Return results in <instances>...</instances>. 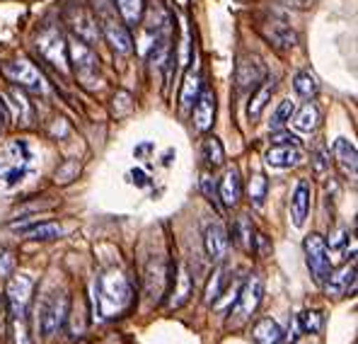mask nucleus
Listing matches in <instances>:
<instances>
[{
  "mask_svg": "<svg viewBox=\"0 0 358 344\" xmlns=\"http://www.w3.org/2000/svg\"><path fill=\"white\" fill-rule=\"evenodd\" d=\"M29 148L24 141H10L0 151V182H5L8 187L17 184L29 170Z\"/></svg>",
  "mask_w": 358,
  "mask_h": 344,
  "instance_id": "5",
  "label": "nucleus"
},
{
  "mask_svg": "<svg viewBox=\"0 0 358 344\" xmlns=\"http://www.w3.org/2000/svg\"><path fill=\"white\" fill-rule=\"evenodd\" d=\"M331 160L336 163L339 172L349 179H356V172H358V156H356V146L351 144L349 139H334L331 144Z\"/></svg>",
  "mask_w": 358,
  "mask_h": 344,
  "instance_id": "16",
  "label": "nucleus"
},
{
  "mask_svg": "<svg viewBox=\"0 0 358 344\" xmlns=\"http://www.w3.org/2000/svg\"><path fill=\"white\" fill-rule=\"evenodd\" d=\"M276 88H278V81L273 76H266L264 81L255 88V95H252L250 104H247V116H250L252 121H257L262 116V112H264L266 104H268V99H271V95L276 92Z\"/></svg>",
  "mask_w": 358,
  "mask_h": 344,
  "instance_id": "21",
  "label": "nucleus"
},
{
  "mask_svg": "<svg viewBox=\"0 0 358 344\" xmlns=\"http://www.w3.org/2000/svg\"><path fill=\"white\" fill-rule=\"evenodd\" d=\"M266 192H268V179L262 172L252 174L250 184H247V194H250V201L255 209H262L266 201Z\"/></svg>",
  "mask_w": 358,
  "mask_h": 344,
  "instance_id": "29",
  "label": "nucleus"
},
{
  "mask_svg": "<svg viewBox=\"0 0 358 344\" xmlns=\"http://www.w3.org/2000/svg\"><path fill=\"white\" fill-rule=\"evenodd\" d=\"M281 3L293 10H310L315 5V0H281Z\"/></svg>",
  "mask_w": 358,
  "mask_h": 344,
  "instance_id": "44",
  "label": "nucleus"
},
{
  "mask_svg": "<svg viewBox=\"0 0 358 344\" xmlns=\"http://www.w3.org/2000/svg\"><path fill=\"white\" fill-rule=\"evenodd\" d=\"M66 46H68V61H71L80 85L94 90L99 85V58L94 54V46H90L87 41L78 39V36L66 39Z\"/></svg>",
  "mask_w": 358,
  "mask_h": 344,
  "instance_id": "3",
  "label": "nucleus"
},
{
  "mask_svg": "<svg viewBox=\"0 0 358 344\" xmlns=\"http://www.w3.org/2000/svg\"><path fill=\"white\" fill-rule=\"evenodd\" d=\"M293 88H296V92L303 99H315L320 95V81H317V76L310 73V71L296 73V78H293Z\"/></svg>",
  "mask_w": 358,
  "mask_h": 344,
  "instance_id": "28",
  "label": "nucleus"
},
{
  "mask_svg": "<svg viewBox=\"0 0 358 344\" xmlns=\"http://www.w3.org/2000/svg\"><path fill=\"white\" fill-rule=\"evenodd\" d=\"M94 296H97V310L102 317H114L124 313L131 305V284L119 269H107L94 279Z\"/></svg>",
  "mask_w": 358,
  "mask_h": 344,
  "instance_id": "1",
  "label": "nucleus"
},
{
  "mask_svg": "<svg viewBox=\"0 0 358 344\" xmlns=\"http://www.w3.org/2000/svg\"><path fill=\"white\" fill-rule=\"evenodd\" d=\"M68 308H71V296L63 289L46 294V298L39 305V320H36L41 335L54 337L56 332H61L68 320Z\"/></svg>",
  "mask_w": 358,
  "mask_h": 344,
  "instance_id": "4",
  "label": "nucleus"
},
{
  "mask_svg": "<svg viewBox=\"0 0 358 344\" xmlns=\"http://www.w3.org/2000/svg\"><path fill=\"white\" fill-rule=\"evenodd\" d=\"M293 112H296V102H293V99H283L276 107L271 119H268V129H281V126H286L288 121H291Z\"/></svg>",
  "mask_w": 358,
  "mask_h": 344,
  "instance_id": "34",
  "label": "nucleus"
},
{
  "mask_svg": "<svg viewBox=\"0 0 358 344\" xmlns=\"http://www.w3.org/2000/svg\"><path fill=\"white\" fill-rule=\"evenodd\" d=\"M203 158H206L208 165H213V167H218L225 163V148L215 136H208V139L203 141Z\"/></svg>",
  "mask_w": 358,
  "mask_h": 344,
  "instance_id": "32",
  "label": "nucleus"
},
{
  "mask_svg": "<svg viewBox=\"0 0 358 344\" xmlns=\"http://www.w3.org/2000/svg\"><path fill=\"white\" fill-rule=\"evenodd\" d=\"M13 332H15V344H29V340H27V330H24V320L15 317Z\"/></svg>",
  "mask_w": 358,
  "mask_h": 344,
  "instance_id": "42",
  "label": "nucleus"
},
{
  "mask_svg": "<svg viewBox=\"0 0 358 344\" xmlns=\"http://www.w3.org/2000/svg\"><path fill=\"white\" fill-rule=\"evenodd\" d=\"M252 337L257 340V344H281L283 332H281V327H278L276 320H271V317H264V320H259L255 325V330H252Z\"/></svg>",
  "mask_w": 358,
  "mask_h": 344,
  "instance_id": "24",
  "label": "nucleus"
},
{
  "mask_svg": "<svg viewBox=\"0 0 358 344\" xmlns=\"http://www.w3.org/2000/svg\"><path fill=\"white\" fill-rule=\"evenodd\" d=\"M36 49L46 58L54 68H59L61 73H68V46L66 36L61 34L56 27H46L36 36Z\"/></svg>",
  "mask_w": 358,
  "mask_h": 344,
  "instance_id": "8",
  "label": "nucleus"
},
{
  "mask_svg": "<svg viewBox=\"0 0 358 344\" xmlns=\"http://www.w3.org/2000/svg\"><path fill=\"white\" fill-rule=\"evenodd\" d=\"M300 344H313V342H300Z\"/></svg>",
  "mask_w": 358,
  "mask_h": 344,
  "instance_id": "46",
  "label": "nucleus"
},
{
  "mask_svg": "<svg viewBox=\"0 0 358 344\" xmlns=\"http://www.w3.org/2000/svg\"><path fill=\"white\" fill-rule=\"evenodd\" d=\"M199 92H201V73L199 71H187L182 81V92H179V102L182 107H192L196 102Z\"/></svg>",
  "mask_w": 358,
  "mask_h": 344,
  "instance_id": "27",
  "label": "nucleus"
},
{
  "mask_svg": "<svg viewBox=\"0 0 358 344\" xmlns=\"http://www.w3.org/2000/svg\"><path fill=\"white\" fill-rule=\"evenodd\" d=\"M167 279H170V269L162 257H150L148 267H145V294L152 301L162 298L167 291Z\"/></svg>",
  "mask_w": 358,
  "mask_h": 344,
  "instance_id": "15",
  "label": "nucleus"
},
{
  "mask_svg": "<svg viewBox=\"0 0 358 344\" xmlns=\"http://www.w3.org/2000/svg\"><path fill=\"white\" fill-rule=\"evenodd\" d=\"M310 214V184L308 182H298L296 192L291 199V221L296 228H303L305 221Z\"/></svg>",
  "mask_w": 358,
  "mask_h": 344,
  "instance_id": "22",
  "label": "nucleus"
},
{
  "mask_svg": "<svg viewBox=\"0 0 358 344\" xmlns=\"http://www.w3.org/2000/svg\"><path fill=\"white\" fill-rule=\"evenodd\" d=\"M305 259H308L313 279L320 287H324V282H327L331 274V257L327 250V242H324V238L320 233H310L305 238Z\"/></svg>",
  "mask_w": 358,
  "mask_h": 344,
  "instance_id": "6",
  "label": "nucleus"
},
{
  "mask_svg": "<svg viewBox=\"0 0 358 344\" xmlns=\"http://www.w3.org/2000/svg\"><path fill=\"white\" fill-rule=\"evenodd\" d=\"M194 291V284H192V274H189L187 264H179V274H177V287H175V294H172V301H170V308H182L184 303L189 301Z\"/></svg>",
  "mask_w": 358,
  "mask_h": 344,
  "instance_id": "25",
  "label": "nucleus"
},
{
  "mask_svg": "<svg viewBox=\"0 0 358 344\" xmlns=\"http://www.w3.org/2000/svg\"><path fill=\"white\" fill-rule=\"evenodd\" d=\"M218 197L223 201L228 209H235V206L240 204V197H242V182H240V172L238 167H228V170L223 172V177H220L218 182Z\"/></svg>",
  "mask_w": 358,
  "mask_h": 344,
  "instance_id": "20",
  "label": "nucleus"
},
{
  "mask_svg": "<svg viewBox=\"0 0 358 344\" xmlns=\"http://www.w3.org/2000/svg\"><path fill=\"white\" fill-rule=\"evenodd\" d=\"M266 78V66L259 56L255 54H240L235 63V81L240 90H255Z\"/></svg>",
  "mask_w": 358,
  "mask_h": 344,
  "instance_id": "12",
  "label": "nucleus"
},
{
  "mask_svg": "<svg viewBox=\"0 0 358 344\" xmlns=\"http://www.w3.org/2000/svg\"><path fill=\"white\" fill-rule=\"evenodd\" d=\"M259 32L264 36V41L268 46H273L276 51L286 54V51H293L298 44V32L291 27L283 18H266L264 22L259 25Z\"/></svg>",
  "mask_w": 358,
  "mask_h": 344,
  "instance_id": "9",
  "label": "nucleus"
},
{
  "mask_svg": "<svg viewBox=\"0 0 358 344\" xmlns=\"http://www.w3.org/2000/svg\"><path fill=\"white\" fill-rule=\"evenodd\" d=\"M63 18H66L68 27L73 29V36H78V39L87 41L90 46H94V41L99 39V29H97V20H94V15L87 8H83L80 3H71L66 8V13H63Z\"/></svg>",
  "mask_w": 358,
  "mask_h": 344,
  "instance_id": "10",
  "label": "nucleus"
},
{
  "mask_svg": "<svg viewBox=\"0 0 358 344\" xmlns=\"http://www.w3.org/2000/svg\"><path fill=\"white\" fill-rule=\"evenodd\" d=\"M10 97H13V99H10V102H13V107L17 109L20 119H22L24 124H29V119H31V107H29V102L22 97V95L17 92V90H15V92L10 95Z\"/></svg>",
  "mask_w": 358,
  "mask_h": 344,
  "instance_id": "40",
  "label": "nucleus"
},
{
  "mask_svg": "<svg viewBox=\"0 0 358 344\" xmlns=\"http://www.w3.org/2000/svg\"><path fill=\"white\" fill-rule=\"evenodd\" d=\"M329 163H331V158H329V153L324 151V148H317V151L313 153V167H315V174H327L329 172Z\"/></svg>",
  "mask_w": 358,
  "mask_h": 344,
  "instance_id": "38",
  "label": "nucleus"
},
{
  "mask_svg": "<svg viewBox=\"0 0 358 344\" xmlns=\"http://www.w3.org/2000/svg\"><path fill=\"white\" fill-rule=\"evenodd\" d=\"M303 160V151L296 144H273L264 156V163L273 170H291V167H298Z\"/></svg>",
  "mask_w": 358,
  "mask_h": 344,
  "instance_id": "14",
  "label": "nucleus"
},
{
  "mask_svg": "<svg viewBox=\"0 0 358 344\" xmlns=\"http://www.w3.org/2000/svg\"><path fill=\"white\" fill-rule=\"evenodd\" d=\"M192 107H194V126L206 134L215 121V95H213V90L201 88V92H199L196 102H194Z\"/></svg>",
  "mask_w": 358,
  "mask_h": 344,
  "instance_id": "17",
  "label": "nucleus"
},
{
  "mask_svg": "<svg viewBox=\"0 0 358 344\" xmlns=\"http://www.w3.org/2000/svg\"><path fill=\"white\" fill-rule=\"evenodd\" d=\"M119 10V18L124 20V25H138L143 20V13H145V0H114Z\"/></svg>",
  "mask_w": 358,
  "mask_h": 344,
  "instance_id": "26",
  "label": "nucleus"
},
{
  "mask_svg": "<svg viewBox=\"0 0 358 344\" xmlns=\"http://www.w3.org/2000/svg\"><path fill=\"white\" fill-rule=\"evenodd\" d=\"M0 73L5 76V81H10L13 85H20L24 90H34L41 92L44 90V78H41L39 68L34 66L27 58H13V61H5L0 66Z\"/></svg>",
  "mask_w": 358,
  "mask_h": 344,
  "instance_id": "7",
  "label": "nucleus"
},
{
  "mask_svg": "<svg viewBox=\"0 0 358 344\" xmlns=\"http://www.w3.org/2000/svg\"><path fill=\"white\" fill-rule=\"evenodd\" d=\"M201 192L206 194L208 201H218V184L213 182V177L208 172L201 174Z\"/></svg>",
  "mask_w": 358,
  "mask_h": 344,
  "instance_id": "41",
  "label": "nucleus"
},
{
  "mask_svg": "<svg viewBox=\"0 0 358 344\" xmlns=\"http://www.w3.org/2000/svg\"><path fill=\"white\" fill-rule=\"evenodd\" d=\"M298 325L303 332H308V335H317L320 330H322V313L320 310H303V313L298 315Z\"/></svg>",
  "mask_w": 358,
  "mask_h": 344,
  "instance_id": "35",
  "label": "nucleus"
},
{
  "mask_svg": "<svg viewBox=\"0 0 358 344\" xmlns=\"http://www.w3.org/2000/svg\"><path fill=\"white\" fill-rule=\"evenodd\" d=\"M29 240H56L63 235V228L59 223H39V226H29L22 231Z\"/></svg>",
  "mask_w": 358,
  "mask_h": 344,
  "instance_id": "31",
  "label": "nucleus"
},
{
  "mask_svg": "<svg viewBox=\"0 0 358 344\" xmlns=\"http://www.w3.org/2000/svg\"><path fill=\"white\" fill-rule=\"evenodd\" d=\"M78 170H80V165H78V160H66L63 165L56 170V182L66 184L71 182L73 177H78Z\"/></svg>",
  "mask_w": 358,
  "mask_h": 344,
  "instance_id": "39",
  "label": "nucleus"
},
{
  "mask_svg": "<svg viewBox=\"0 0 358 344\" xmlns=\"http://www.w3.org/2000/svg\"><path fill=\"white\" fill-rule=\"evenodd\" d=\"M225 287V272L223 269H218V272L213 274V282L208 284V291H206V303H215V301L220 298V294H223Z\"/></svg>",
  "mask_w": 358,
  "mask_h": 344,
  "instance_id": "37",
  "label": "nucleus"
},
{
  "mask_svg": "<svg viewBox=\"0 0 358 344\" xmlns=\"http://www.w3.org/2000/svg\"><path fill=\"white\" fill-rule=\"evenodd\" d=\"M273 144H296L298 146V141H296V136H293V134H281V136H276V139H273Z\"/></svg>",
  "mask_w": 358,
  "mask_h": 344,
  "instance_id": "45",
  "label": "nucleus"
},
{
  "mask_svg": "<svg viewBox=\"0 0 358 344\" xmlns=\"http://www.w3.org/2000/svg\"><path fill=\"white\" fill-rule=\"evenodd\" d=\"M13 255L10 252H0V277H8L13 272Z\"/></svg>",
  "mask_w": 358,
  "mask_h": 344,
  "instance_id": "43",
  "label": "nucleus"
},
{
  "mask_svg": "<svg viewBox=\"0 0 358 344\" xmlns=\"http://www.w3.org/2000/svg\"><path fill=\"white\" fill-rule=\"evenodd\" d=\"M68 317H71V335L73 337H80L87 327V315H85V303L78 301L73 303V308H68Z\"/></svg>",
  "mask_w": 358,
  "mask_h": 344,
  "instance_id": "33",
  "label": "nucleus"
},
{
  "mask_svg": "<svg viewBox=\"0 0 358 344\" xmlns=\"http://www.w3.org/2000/svg\"><path fill=\"white\" fill-rule=\"evenodd\" d=\"M203 247H206V255L210 262H220L228 252V231L223 223H208L203 231Z\"/></svg>",
  "mask_w": 358,
  "mask_h": 344,
  "instance_id": "18",
  "label": "nucleus"
},
{
  "mask_svg": "<svg viewBox=\"0 0 358 344\" xmlns=\"http://www.w3.org/2000/svg\"><path fill=\"white\" fill-rule=\"evenodd\" d=\"M262 296H264L262 279L252 274V277L240 287V294H238V308H235V313H238L240 320H247V317H250L257 308H259Z\"/></svg>",
  "mask_w": 358,
  "mask_h": 344,
  "instance_id": "13",
  "label": "nucleus"
},
{
  "mask_svg": "<svg viewBox=\"0 0 358 344\" xmlns=\"http://www.w3.org/2000/svg\"><path fill=\"white\" fill-rule=\"evenodd\" d=\"M349 245H356L354 238H351V231L349 228H339L331 235L327 250H329V257L336 255V257H346L349 255Z\"/></svg>",
  "mask_w": 358,
  "mask_h": 344,
  "instance_id": "30",
  "label": "nucleus"
},
{
  "mask_svg": "<svg viewBox=\"0 0 358 344\" xmlns=\"http://www.w3.org/2000/svg\"><path fill=\"white\" fill-rule=\"evenodd\" d=\"M31 291H34V282L27 274H15L8 282V303L15 317L24 320L31 303Z\"/></svg>",
  "mask_w": 358,
  "mask_h": 344,
  "instance_id": "11",
  "label": "nucleus"
},
{
  "mask_svg": "<svg viewBox=\"0 0 358 344\" xmlns=\"http://www.w3.org/2000/svg\"><path fill=\"white\" fill-rule=\"evenodd\" d=\"M92 15L97 20V29L102 32V36L109 41V46L117 54H131L134 51V39H131L129 25H124V20L119 18L109 0H94Z\"/></svg>",
  "mask_w": 358,
  "mask_h": 344,
  "instance_id": "2",
  "label": "nucleus"
},
{
  "mask_svg": "<svg viewBox=\"0 0 358 344\" xmlns=\"http://www.w3.org/2000/svg\"><path fill=\"white\" fill-rule=\"evenodd\" d=\"M235 240L240 242L242 250H255V235H252V223L242 216L235 226Z\"/></svg>",
  "mask_w": 358,
  "mask_h": 344,
  "instance_id": "36",
  "label": "nucleus"
},
{
  "mask_svg": "<svg viewBox=\"0 0 358 344\" xmlns=\"http://www.w3.org/2000/svg\"><path fill=\"white\" fill-rule=\"evenodd\" d=\"M291 119H293V126H296L298 131L310 134V131H315L320 126V121H322V112H320V107L313 102V99H308L298 112H293Z\"/></svg>",
  "mask_w": 358,
  "mask_h": 344,
  "instance_id": "23",
  "label": "nucleus"
},
{
  "mask_svg": "<svg viewBox=\"0 0 358 344\" xmlns=\"http://www.w3.org/2000/svg\"><path fill=\"white\" fill-rule=\"evenodd\" d=\"M356 287V262L351 259V264H344L339 272H331L329 279L324 282V289H327L329 296L339 298V296L349 294Z\"/></svg>",
  "mask_w": 358,
  "mask_h": 344,
  "instance_id": "19",
  "label": "nucleus"
}]
</instances>
